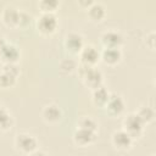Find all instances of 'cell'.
Listing matches in <instances>:
<instances>
[{"label":"cell","instance_id":"1","mask_svg":"<svg viewBox=\"0 0 156 156\" xmlns=\"http://www.w3.org/2000/svg\"><path fill=\"white\" fill-rule=\"evenodd\" d=\"M78 72H79L80 77L83 78L84 83H85L89 88H91L93 90L101 85L104 77H102L101 71L98 69L96 67H94V66H88V65L82 63L80 66H78Z\"/></svg>","mask_w":156,"mask_h":156},{"label":"cell","instance_id":"2","mask_svg":"<svg viewBox=\"0 0 156 156\" xmlns=\"http://www.w3.org/2000/svg\"><path fill=\"white\" fill-rule=\"evenodd\" d=\"M144 122L139 118V116L135 113H129L124 121H123V129L134 139L135 136H139L143 133L144 129Z\"/></svg>","mask_w":156,"mask_h":156},{"label":"cell","instance_id":"3","mask_svg":"<svg viewBox=\"0 0 156 156\" xmlns=\"http://www.w3.org/2000/svg\"><path fill=\"white\" fill-rule=\"evenodd\" d=\"M37 27L43 34H51L57 28V18L52 12H43L37 20Z\"/></svg>","mask_w":156,"mask_h":156},{"label":"cell","instance_id":"4","mask_svg":"<svg viewBox=\"0 0 156 156\" xmlns=\"http://www.w3.org/2000/svg\"><path fill=\"white\" fill-rule=\"evenodd\" d=\"M20 73L18 67L15 63L4 65L0 71V88H10L16 83V78Z\"/></svg>","mask_w":156,"mask_h":156},{"label":"cell","instance_id":"5","mask_svg":"<svg viewBox=\"0 0 156 156\" xmlns=\"http://www.w3.org/2000/svg\"><path fill=\"white\" fill-rule=\"evenodd\" d=\"M16 146L18 150H21L24 154H32L37 151L38 147V140L35 136L27 134V133H21L16 136Z\"/></svg>","mask_w":156,"mask_h":156},{"label":"cell","instance_id":"6","mask_svg":"<svg viewBox=\"0 0 156 156\" xmlns=\"http://www.w3.org/2000/svg\"><path fill=\"white\" fill-rule=\"evenodd\" d=\"M20 58V50L11 43L4 41L0 45V60L6 63H16Z\"/></svg>","mask_w":156,"mask_h":156},{"label":"cell","instance_id":"7","mask_svg":"<svg viewBox=\"0 0 156 156\" xmlns=\"http://www.w3.org/2000/svg\"><path fill=\"white\" fill-rule=\"evenodd\" d=\"M65 48L67 49V51H69L72 54H79L80 50L84 48L83 37L76 32L67 34L65 38Z\"/></svg>","mask_w":156,"mask_h":156},{"label":"cell","instance_id":"8","mask_svg":"<svg viewBox=\"0 0 156 156\" xmlns=\"http://www.w3.org/2000/svg\"><path fill=\"white\" fill-rule=\"evenodd\" d=\"M101 43L105 48H117L123 44V37L117 30H106L101 34Z\"/></svg>","mask_w":156,"mask_h":156},{"label":"cell","instance_id":"9","mask_svg":"<svg viewBox=\"0 0 156 156\" xmlns=\"http://www.w3.org/2000/svg\"><path fill=\"white\" fill-rule=\"evenodd\" d=\"M104 107L111 116L121 115L124 111V100L117 94H110V98Z\"/></svg>","mask_w":156,"mask_h":156},{"label":"cell","instance_id":"10","mask_svg":"<svg viewBox=\"0 0 156 156\" xmlns=\"http://www.w3.org/2000/svg\"><path fill=\"white\" fill-rule=\"evenodd\" d=\"M112 143L117 149L127 150V149H129L132 146L133 138L124 129H121V130H117V132H115L112 134Z\"/></svg>","mask_w":156,"mask_h":156},{"label":"cell","instance_id":"11","mask_svg":"<svg viewBox=\"0 0 156 156\" xmlns=\"http://www.w3.org/2000/svg\"><path fill=\"white\" fill-rule=\"evenodd\" d=\"M80 61L84 65H88V66H94L99 58H100V52L98 51V49H95L93 45H88V46H84L80 52Z\"/></svg>","mask_w":156,"mask_h":156},{"label":"cell","instance_id":"12","mask_svg":"<svg viewBox=\"0 0 156 156\" xmlns=\"http://www.w3.org/2000/svg\"><path fill=\"white\" fill-rule=\"evenodd\" d=\"M95 135H96V132L78 127L73 133V139L78 145L84 146V145H88V144L93 143L95 140Z\"/></svg>","mask_w":156,"mask_h":156},{"label":"cell","instance_id":"13","mask_svg":"<svg viewBox=\"0 0 156 156\" xmlns=\"http://www.w3.org/2000/svg\"><path fill=\"white\" fill-rule=\"evenodd\" d=\"M100 57L107 65H116L122 58V52L117 48H105L100 54Z\"/></svg>","mask_w":156,"mask_h":156},{"label":"cell","instance_id":"14","mask_svg":"<svg viewBox=\"0 0 156 156\" xmlns=\"http://www.w3.org/2000/svg\"><path fill=\"white\" fill-rule=\"evenodd\" d=\"M43 117H44V119H45L46 122L54 123V122H57V121L61 119V117H62V111H61V108H60L57 105H55V104H49V105H46V106L43 108Z\"/></svg>","mask_w":156,"mask_h":156},{"label":"cell","instance_id":"15","mask_svg":"<svg viewBox=\"0 0 156 156\" xmlns=\"http://www.w3.org/2000/svg\"><path fill=\"white\" fill-rule=\"evenodd\" d=\"M20 13L21 11L15 7H6L2 12V20L9 26H18L20 24Z\"/></svg>","mask_w":156,"mask_h":156},{"label":"cell","instance_id":"16","mask_svg":"<svg viewBox=\"0 0 156 156\" xmlns=\"http://www.w3.org/2000/svg\"><path fill=\"white\" fill-rule=\"evenodd\" d=\"M108 98H110V93L102 85H100V87H98L96 89L93 90V101L98 106H102L104 107L105 104L107 102Z\"/></svg>","mask_w":156,"mask_h":156},{"label":"cell","instance_id":"17","mask_svg":"<svg viewBox=\"0 0 156 156\" xmlns=\"http://www.w3.org/2000/svg\"><path fill=\"white\" fill-rule=\"evenodd\" d=\"M88 13H89V17L94 21H100L105 17V13H106V10H105V6L100 2H93L89 7H88Z\"/></svg>","mask_w":156,"mask_h":156},{"label":"cell","instance_id":"18","mask_svg":"<svg viewBox=\"0 0 156 156\" xmlns=\"http://www.w3.org/2000/svg\"><path fill=\"white\" fill-rule=\"evenodd\" d=\"M12 126V117L10 112L0 105V130H7Z\"/></svg>","mask_w":156,"mask_h":156},{"label":"cell","instance_id":"19","mask_svg":"<svg viewBox=\"0 0 156 156\" xmlns=\"http://www.w3.org/2000/svg\"><path fill=\"white\" fill-rule=\"evenodd\" d=\"M136 115H138L139 118L144 122V124L151 122V121L154 119V117H155L154 110H152L151 107H149V106H143V107H140L139 111L136 112Z\"/></svg>","mask_w":156,"mask_h":156},{"label":"cell","instance_id":"20","mask_svg":"<svg viewBox=\"0 0 156 156\" xmlns=\"http://www.w3.org/2000/svg\"><path fill=\"white\" fill-rule=\"evenodd\" d=\"M78 127L79 128H85V129H89V130H93V132H96L98 123L91 117H83L78 122Z\"/></svg>","mask_w":156,"mask_h":156},{"label":"cell","instance_id":"21","mask_svg":"<svg viewBox=\"0 0 156 156\" xmlns=\"http://www.w3.org/2000/svg\"><path fill=\"white\" fill-rule=\"evenodd\" d=\"M76 68H77V63L72 58H65L60 62V71H62L63 73H71Z\"/></svg>","mask_w":156,"mask_h":156},{"label":"cell","instance_id":"22","mask_svg":"<svg viewBox=\"0 0 156 156\" xmlns=\"http://www.w3.org/2000/svg\"><path fill=\"white\" fill-rule=\"evenodd\" d=\"M58 6V2L56 0H43L39 2V7L41 9L43 12H52L55 11V9Z\"/></svg>","mask_w":156,"mask_h":156},{"label":"cell","instance_id":"23","mask_svg":"<svg viewBox=\"0 0 156 156\" xmlns=\"http://www.w3.org/2000/svg\"><path fill=\"white\" fill-rule=\"evenodd\" d=\"M29 22H30V16L27 12L21 11V13H20V24L18 26H27Z\"/></svg>","mask_w":156,"mask_h":156},{"label":"cell","instance_id":"24","mask_svg":"<svg viewBox=\"0 0 156 156\" xmlns=\"http://www.w3.org/2000/svg\"><path fill=\"white\" fill-rule=\"evenodd\" d=\"M30 156H48V155L43 151H34V152L30 154Z\"/></svg>","mask_w":156,"mask_h":156},{"label":"cell","instance_id":"25","mask_svg":"<svg viewBox=\"0 0 156 156\" xmlns=\"http://www.w3.org/2000/svg\"><path fill=\"white\" fill-rule=\"evenodd\" d=\"M4 41H5V40H4V39H2V38H0V45H1V44H2V43H4Z\"/></svg>","mask_w":156,"mask_h":156}]
</instances>
